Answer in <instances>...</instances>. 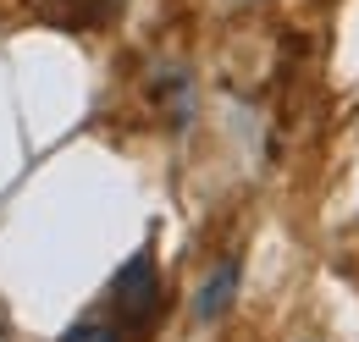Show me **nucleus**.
Segmentation results:
<instances>
[{
	"instance_id": "1",
	"label": "nucleus",
	"mask_w": 359,
	"mask_h": 342,
	"mask_svg": "<svg viewBox=\"0 0 359 342\" xmlns=\"http://www.w3.org/2000/svg\"><path fill=\"white\" fill-rule=\"evenodd\" d=\"M111 309H116V320L133 326V331H144V326L155 320V309H161V265H155V249H138V254L116 271Z\"/></svg>"
},
{
	"instance_id": "2",
	"label": "nucleus",
	"mask_w": 359,
	"mask_h": 342,
	"mask_svg": "<svg viewBox=\"0 0 359 342\" xmlns=\"http://www.w3.org/2000/svg\"><path fill=\"white\" fill-rule=\"evenodd\" d=\"M238 276H243V265H238V259H222V265L205 276V287H199V299H194V315H199L205 326L226 315V303H232V293H238Z\"/></svg>"
},
{
	"instance_id": "3",
	"label": "nucleus",
	"mask_w": 359,
	"mask_h": 342,
	"mask_svg": "<svg viewBox=\"0 0 359 342\" xmlns=\"http://www.w3.org/2000/svg\"><path fill=\"white\" fill-rule=\"evenodd\" d=\"M61 342H122V331L105 320V315H83L78 326H67V337Z\"/></svg>"
}]
</instances>
